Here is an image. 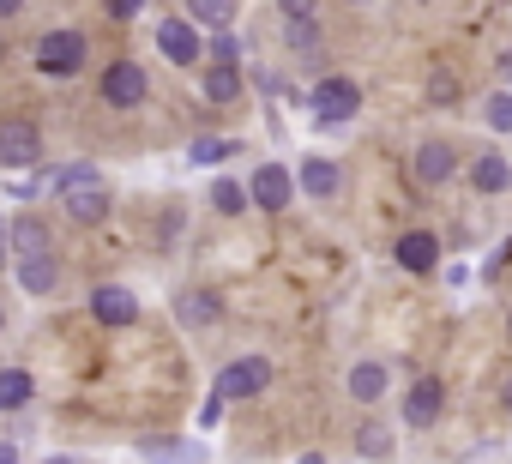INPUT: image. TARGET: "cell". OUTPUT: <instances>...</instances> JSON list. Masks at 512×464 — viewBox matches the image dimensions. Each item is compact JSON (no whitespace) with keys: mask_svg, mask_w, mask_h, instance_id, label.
Wrapping results in <instances>:
<instances>
[{"mask_svg":"<svg viewBox=\"0 0 512 464\" xmlns=\"http://www.w3.org/2000/svg\"><path fill=\"white\" fill-rule=\"evenodd\" d=\"M0 464H19V440H0Z\"/></svg>","mask_w":512,"mask_h":464,"instance_id":"33","label":"cell"},{"mask_svg":"<svg viewBox=\"0 0 512 464\" xmlns=\"http://www.w3.org/2000/svg\"><path fill=\"white\" fill-rule=\"evenodd\" d=\"M25 13V0H0V19H19Z\"/></svg>","mask_w":512,"mask_h":464,"instance_id":"34","label":"cell"},{"mask_svg":"<svg viewBox=\"0 0 512 464\" xmlns=\"http://www.w3.org/2000/svg\"><path fill=\"white\" fill-rule=\"evenodd\" d=\"M482 121H488L494 133H506V139H512V91H506V85L482 97Z\"/></svg>","mask_w":512,"mask_h":464,"instance_id":"27","label":"cell"},{"mask_svg":"<svg viewBox=\"0 0 512 464\" xmlns=\"http://www.w3.org/2000/svg\"><path fill=\"white\" fill-rule=\"evenodd\" d=\"M440 416H446V380L422 374V380L404 392V422H410V428H434Z\"/></svg>","mask_w":512,"mask_h":464,"instance_id":"11","label":"cell"},{"mask_svg":"<svg viewBox=\"0 0 512 464\" xmlns=\"http://www.w3.org/2000/svg\"><path fill=\"white\" fill-rule=\"evenodd\" d=\"M43 157V127L37 121H0V169H31Z\"/></svg>","mask_w":512,"mask_h":464,"instance_id":"8","label":"cell"},{"mask_svg":"<svg viewBox=\"0 0 512 464\" xmlns=\"http://www.w3.org/2000/svg\"><path fill=\"white\" fill-rule=\"evenodd\" d=\"M284 49H290V61L314 67V61H320V49H326V31H320V19H284Z\"/></svg>","mask_w":512,"mask_h":464,"instance_id":"19","label":"cell"},{"mask_svg":"<svg viewBox=\"0 0 512 464\" xmlns=\"http://www.w3.org/2000/svg\"><path fill=\"white\" fill-rule=\"evenodd\" d=\"M235 7H241V0H187V19L199 31H229L235 25Z\"/></svg>","mask_w":512,"mask_h":464,"instance_id":"25","label":"cell"},{"mask_svg":"<svg viewBox=\"0 0 512 464\" xmlns=\"http://www.w3.org/2000/svg\"><path fill=\"white\" fill-rule=\"evenodd\" d=\"M199 91H205V103H241V67H223V61H205V73H199Z\"/></svg>","mask_w":512,"mask_h":464,"instance_id":"20","label":"cell"},{"mask_svg":"<svg viewBox=\"0 0 512 464\" xmlns=\"http://www.w3.org/2000/svg\"><path fill=\"white\" fill-rule=\"evenodd\" d=\"M19 290H25V296H37V302L61 290V260H55V248H49V254H25V260H19Z\"/></svg>","mask_w":512,"mask_h":464,"instance_id":"16","label":"cell"},{"mask_svg":"<svg viewBox=\"0 0 512 464\" xmlns=\"http://www.w3.org/2000/svg\"><path fill=\"white\" fill-rule=\"evenodd\" d=\"M0 61H7V43H0Z\"/></svg>","mask_w":512,"mask_h":464,"instance_id":"41","label":"cell"},{"mask_svg":"<svg viewBox=\"0 0 512 464\" xmlns=\"http://www.w3.org/2000/svg\"><path fill=\"white\" fill-rule=\"evenodd\" d=\"M175 314H181V326H217V320H223V302H217L211 290H187V296L175 302Z\"/></svg>","mask_w":512,"mask_h":464,"instance_id":"23","label":"cell"},{"mask_svg":"<svg viewBox=\"0 0 512 464\" xmlns=\"http://www.w3.org/2000/svg\"><path fill=\"white\" fill-rule=\"evenodd\" d=\"M494 67H500V85L512 91V49H500V61H494Z\"/></svg>","mask_w":512,"mask_h":464,"instance_id":"32","label":"cell"},{"mask_svg":"<svg viewBox=\"0 0 512 464\" xmlns=\"http://www.w3.org/2000/svg\"><path fill=\"white\" fill-rule=\"evenodd\" d=\"M344 392L374 410V404H386V392H392V368H386V362H356L350 380H344Z\"/></svg>","mask_w":512,"mask_h":464,"instance_id":"17","label":"cell"},{"mask_svg":"<svg viewBox=\"0 0 512 464\" xmlns=\"http://www.w3.org/2000/svg\"><path fill=\"white\" fill-rule=\"evenodd\" d=\"M344 7H374V0H344Z\"/></svg>","mask_w":512,"mask_h":464,"instance_id":"38","label":"cell"},{"mask_svg":"<svg viewBox=\"0 0 512 464\" xmlns=\"http://www.w3.org/2000/svg\"><path fill=\"white\" fill-rule=\"evenodd\" d=\"M356 452H362L368 464H386V458L398 452V434H392L386 422H362V428H356Z\"/></svg>","mask_w":512,"mask_h":464,"instance_id":"24","label":"cell"},{"mask_svg":"<svg viewBox=\"0 0 512 464\" xmlns=\"http://www.w3.org/2000/svg\"><path fill=\"white\" fill-rule=\"evenodd\" d=\"M284 19H320V0H278Z\"/></svg>","mask_w":512,"mask_h":464,"instance_id":"31","label":"cell"},{"mask_svg":"<svg viewBox=\"0 0 512 464\" xmlns=\"http://www.w3.org/2000/svg\"><path fill=\"white\" fill-rule=\"evenodd\" d=\"M91 320L109 326V332H127V326L139 320V296H133L127 284H97V290H91Z\"/></svg>","mask_w":512,"mask_h":464,"instance_id":"10","label":"cell"},{"mask_svg":"<svg viewBox=\"0 0 512 464\" xmlns=\"http://www.w3.org/2000/svg\"><path fill=\"white\" fill-rule=\"evenodd\" d=\"M235 151H241V139H223V133H193V139H187V163H199V169L229 163Z\"/></svg>","mask_w":512,"mask_h":464,"instance_id":"22","label":"cell"},{"mask_svg":"<svg viewBox=\"0 0 512 464\" xmlns=\"http://www.w3.org/2000/svg\"><path fill=\"white\" fill-rule=\"evenodd\" d=\"M97 7H103L115 25H127V19H139V13H145V0H97Z\"/></svg>","mask_w":512,"mask_h":464,"instance_id":"30","label":"cell"},{"mask_svg":"<svg viewBox=\"0 0 512 464\" xmlns=\"http://www.w3.org/2000/svg\"><path fill=\"white\" fill-rule=\"evenodd\" d=\"M470 187H476L482 199H506V193H512V157H506V151L470 157Z\"/></svg>","mask_w":512,"mask_h":464,"instance_id":"12","label":"cell"},{"mask_svg":"<svg viewBox=\"0 0 512 464\" xmlns=\"http://www.w3.org/2000/svg\"><path fill=\"white\" fill-rule=\"evenodd\" d=\"M296 464H326V458H320V452H308V458H296Z\"/></svg>","mask_w":512,"mask_h":464,"instance_id":"37","label":"cell"},{"mask_svg":"<svg viewBox=\"0 0 512 464\" xmlns=\"http://www.w3.org/2000/svg\"><path fill=\"white\" fill-rule=\"evenodd\" d=\"M428 103H434V109H458V73H452V67H434V79H428Z\"/></svg>","mask_w":512,"mask_h":464,"instance_id":"28","label":"cell"},{"mask_svg":"<svg viewBox=\"0 0 512 464\" xmlns=\"http://www.w3.org/2000/svg\"><path fill=\"white\" fill-rule=\"evenodd\" d=\"M7 248H13L19 260H25V254H49V248H55V242H49V223H43L37 211H19V217L7 223Z\"/></svg>","mask_w":512,"mask_h":464,"instance_id":"18","label":"cell"},{"mask_svg":"<svg viewBox=\"0 0 512 464\" xmlns=\"http://www.w3.org/2000/svg\"><path fill=\"white\" fill-rule=\"evenodd\" d=\"M0 332H7V314H0Z\"/></svg>","mask_w":512,"mask_h":464,"instance_id":"42","label":"cell"},{"mask_svg":"<svg viewBox=\"0 0 512 464\" xmlns=\"http://www.w3.org/2000/svg\"><path fill=\"white\" fill-rule=\"evenodd\" d=\"M506 338H512V314H506Z\"/></svg>","mask_w":512,"mask_h":464,"instance_id":"40","label":"cell"},{"mask_svg":"<svg viewBox=\"0 0 512 464\" xmlns=\"http://www.w3.org/2000/svg\"><path fill=\"white\" fill-rule=\"evenodd\" d=\"M157 55H163L169 67H193V61L205 55L199 25H193V19H163V25H157Z\"/></svg>","mask_w":512,"mask_h":464,"instance_id":"9","label":"cell"},{"mask_svg":"<svg viewBox=\"0 0 512 464\" xmlns=\"http://www.w3.org/2000/svg\"><path fill=\"white\" fill-rule=\"evenodd\" d=\"M500 404H506V416H512V380H506V386H500Z\"/></svg>","mask_w":512,"mask_h":464,"instance_id":"35","label":"cell"},{"mask_svg":"<svg viewBox=\"0 0 512 464\" xmlns=\"http://www.w3.org/2000/svg\"><path fill=\"white\" fill-rule=\"evenodd\" d=\"M43 464H73V458H43Z\"/></svg>","mask_w":512,"mask_h":464,"instance_id":"39","label":"cell"},{"mask_svg":"<svg viewBox=\"0 0 512 464\" xmlns=\"http://www.w3.org/2000/svg\"><path fill=\"white\" fill-rule=\"evenodd\" d=\"M308 109H314V121H320V127H344V121H356V115H362V85H356L350 73H326V79H314Z\"/></svg>","mask_w":512,"mask_h":464,"instance_id":"4","label":"cell"},{"mask_svg":"<svg viewBox=\"0 0 512 464\" xmlns=\"http://www.w3.org/2000/svg\"><path fill=\"white\" fill-rule=\"evenodd\" d=\"M410 175H416V187H446L452 175H458V145L452 139H422L416 151H410Z\"/></svg>","mask_w":512,"mask_h":464,"instance_id":"7","label":"cell"},{"mask_svg":"<svg viewBox=\"0 0 512 464\" xmlns=\"http://www.w3.org/2000/svg\"><path fill=\"white\" fill-rule=\"evenodd\" d=\"M97 97H103L115 115H127V109H145V103H151V73H145V61H133V55L109 61V67L97 73Z\"/></svg>","mask_w":512,"mask_h":464,"instance_id":"2","label":"cell"},{"mask_svg":"<svg viewBox=\"0 0 512 464\" xmlns=\"http://www.w3.org/2000/svg\"><path fill=\"white\" fill-rule=\"evenodd\" d=\"M139 458L145 464H205V446L187 440V434H145L139 440Z\"/></svg>","mask_w":512,"mask_h":464,"instance_id":"13","label":"cell"},{"mask_svg":"<svg viewBox=\"0 0 512 464\" xmlns=\"http://www.w3.org/2000/svg\"><path fill=\"white\" fill-rule=\"evenodd\" d=\"M7 254H13V248H7V229H0V260H7Z\"/></svg>","mask_w":512,"mask_h":464,"instance_id":"36","label":"cell"},{"mask_svg":"<svg viewBox=\"0 0 512 464\" xmlns=\"http://www.w3.org/2000/svg\"><path fill=\"white\" fill-rule=\"evenodd\" d=\"M205 61H223V67H241V37H229V31H217V37L205 43Z\"/></svg>","mask_w":512,"mask_h":464,"instance_id":"29","label":"cell"},{"mask_svg":"<svg viewBox=\"0 0 512 464\" xmlns=\"http://www.w3.org/2000/svg\"><path fill=\"white\" fill-rule=\"evenodd\" d=\"M392 260L404 266V272H434L440 266V236H434V229H404V236H398V248H392Z\"/></svg>","mask_w":512,"mask_h":464,"instance_id":"14","label":"cell"},{"mask_svg":"<svg viewBox=\"0 0 512 464\" xmlns=\"http://www.w3.org/2000/svg\"><path fill=\"white\" fill-rule=\"evenodd\" d=\"M247 205H253V199H247V187H241V181H229V175H217V181H211V211L241 217Z\"/></svg>","mask_w":512,"mask_h":464,"instance_id":"26","label":"cell"},{"mask_svg":"<svg viewBox=\"0 0 512 464\" xmlns=\"http://www.w3.org/2000/svg\"><path fill=\"white\" fill-rule=\"evenodd\" d=\"M296 187L308 193V199H338L344 193V169L332 163V157H302V169H296Z\"/></svg>","mask_w":512,"mask_h":464,"instance_id":"15","label":"cell"},{"mask_svg":"<svg viewBox=\"0 0 512 464\" xmlns=\"http://www.w3.org/2000/svg\"><path fill=\"white\" fill-rule=\"evenodd\" d=\"M272 386V362L266 356H235V362H223V374H217V398L223 404H241V398H260Z\"/></svg>","mask_w":512,"mask_h":464,"instance_id":"5","label":"cell"},{"mask_svg":"<svg viewBox=\"0 0 512 464\" xmlns=\"http://www.w3.org/2000/svg\"><path fill=\"white\" fill-rule=\"evenodd\" d=\"M85 61H91L85 31L61 25V31H43V37H37V73H43V79H73V73H85Z\"/></svg>","mask_w":512,"mask_h":464,"instance_id":"3","label":"cell"},{"mask_svg":"<svg viewBox=\"0 0 512 464\" xmlns=\"http://www.w3.org/2000/svg\"><path fill=\"white\" fill-rule=\"evenodd\" d=\"M37 398V374L31 368H0V416L7 410H25Z\"/></svg>","mask_w":512,"mask_h":464,"instance_id":"21","label":"cell"},{"mask_svg":"<svg viewBox=\"0 0 512 464\" xmlns=\"http://www.w3.org/2000/svg\"><path fill=\"white\" fill-rule=\"evenodd\" d=\"M43 187L61 199V211H67L79 229L103 223V217H109V205H115V199H109V181H103L91 163H67V169H49V175H43Z\"/></svg>","mask_w":512,"mask_h":464,"instance_id":"1","label":"cell"},{"mask_svg":"<svg viewBox=\"0 0 512 464\" xmlns=\"http://www.w3.org/2000/svg\"><path fill=\"white\" fill-rule=\"evenodd\" d=\"M302 187H296V175H290V163H260L247 175V199L260 205V211H290V199H296Z\"/></svg>","mask_w":512,"mask_h":464,"instance_id":"6","label":"cell"}]
</instances>
